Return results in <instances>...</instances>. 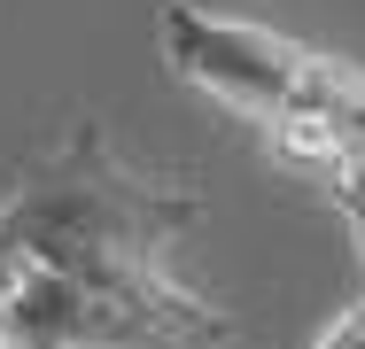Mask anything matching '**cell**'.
I'll use <instances>...</instances> for the list:
<instances>
[{
	"mask_svg": "<svg viewBox=\"0 0 365 349\" xmlns=\"http://www.w3.org/2000/svg\"><path fill=\"white\" fill-rule=\"evenodd\" d=\"M319 349H365V303H358V311H342V318L319 334Z\"/></svg>",
	"mask_w": 365,
	"mask_h": 349,
	"instance_id": "3957f363",
	"label": "cell"
},
{
	"mask_svg": "<svg viewBox=\"0 0 365 349\" xmlns=\"http://www.w3.org/2000/svg\"><path fill=\"white\" fill-rule=\"evenodd\" d=\"M0 349H16V334H8V326H0Z\"/></svg>",
	"mask_w": 365,
	"mask_h": 349,
	"instance_id": "5b68a950",
	"label": "cell"
},
{
	"mask_svg": "<svg viewBox=\"0 0 365 349\" xmlns=\"http://www.w3.org/2000/svg\"><path fill=\"white\" fill-rule=\"evenodd\" d=\"M8 272H16V256H8V241H0V279H8Z\"/></svg>",
	"mask_w": 365,
	"mask_h": 349,
	"instance_id": "277c9868",
	"label": "cell"
},
{
	"mask_svg": "<svg viewBox=\"0 0 365 349\" xmlns=\"http://www.w3.org/2000/svg\"><path fill=\"white\" fill-rule=\"evenodd\" d=\"M195 217H202L195 187L125 163L93 117H78L71 132L24 171V187L0 202V241L31 272H55L71 287L117 295V303L155 311V318H171L187 334L225 342L233 318L202 287H187L171 272V249L195 233Z\"/></svg>",
	"mask_w": 365,
	"mask_h": 349,
	"instance_id": "6da1fadb",
	"label": "cell"
},
{
	"mask_svg": "<svg viewBox=\"0 0 365 349\" xmlns=\"http://www.w3.org/2000/svg\"><path fill=\"white\" fill-rule=\"evenodd\" d=\"M155 39H163L171 78H187L195 93H210L241 125L280 117L295 101L303 63H311L303 39L272 31V24H241V16H218V8H195V0H163L155 8Z\"/></svg>",
	"mask_w": 365,
	"mask_h": 349,
	"instance_id": "7a4b0ae2",
	"label": "cell"
}]
</instances>
